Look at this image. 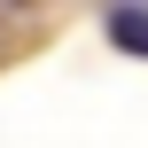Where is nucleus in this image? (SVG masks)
<instances>
[{
    "label": "nucleus",
    "instance_id": "f257e3e1",
    "mask_svg": "<svg viewBox=\"0 0 148 148\" xmlns=\"http://www.w3.org/2000/svg\"><path fill=\"white\" fill-rule=\"evenodd\" d=\"M109 39L133 47V55H148V16H140V8H117V16H109Z\"/></svg>",
    "mask_w": 148,
    "mask_h": 148
}]
</instances>
